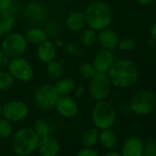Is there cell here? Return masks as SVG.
Listing matches in <instances>:
<instances>
[{"label":"cell","instance_id":"cell-1","mask_svg":"<svg viewBox=\"0 0 156 156\" xmlns=\"http://www.w3.org/2000/svg\"><path fill=\"white\" fill-rule=\"evenodd\" d=\"M108 75L111 81L112 86L125 89L134 86L139 79V68L130 60L119 59L114 61Z\"/></svg>","mask_w":156,"mask_h":156},{"label":"cell","instance_id":"cell-2","mask_svg":"<svg viewBox=\"0 0 156 156\" xmlns=\"http://www.w3.org/2000/svg\"><path fill=\"white\" fill-rule=\"evenodd\" d=\"M84 13L87 25L96 31L108 28L112 22L113 14L110 7L100 0L91 2L87 7Z\"/></svg>","mask_w":156,"mask_h":156},{"label":"cell","instance_id":"cell-3","mask_svg":"<svg viewBox=\"0 0 156 156\" xmlns=\"http://www.w3.org/2000/svg\"><path fill=\"white\" fill-rule=\"evenodd\" d=\"M40 137L33 129H20L12 137V149L14 152L20 156H27L31 154L38 149Z\"/></svg>","mask_w":156,"mask_h":156},{"label":"cell","instance_id":"cell-4","mask_svg":"<svg viewBox=\"0 0 156 156\" xmlns=\"http://www.w3.org/2000/svg\"><path fill=\"white\" fill-rule=\"evenodd\" d=\"M92 121L98 129H110L116 121L114 107L106 99L97 101L92 111Z\"/></svg>","mask_w":156,"mask_h":156},{"label":"cell","instance_id":"cell-5","mask_svg":"<svg viewBox=\"0 0 156 156\" xmlns=\"http://www.w3.org/2000/svg\"><path fill=\"white\" fill-rule=\"evenodd\" d=\"M28 48V41L25 35L20 32H10L2 40L1 50L10 58L21 57Z\"/></svg>","mask_w":156,"mask_h":156},{"label":"cell","instance_id":"cell-6","mask_svg":"<svg viewBox=\"0 0 156 156\" xmlns=\"http://www.w3.org/2000/svg\"><path fill=\"white\" fill-rule=\"evenodd\" d=\"M112 89V84L108 73H97L89 79L87 90L90 98L96 101L106 99Z\"/></svg>","mask_w":156,"mask_h":156},{"label":"cell","instance_id":"cell-7","mask_svg":"<svg viewBox=\"0 0 156 156\" xmlns=\"http://www.w3.org/2000/svg\"><path fill=\"white\" fill-rule=\"evenodd\" d=\"M129 104L134 114L139 116L148 115L156 105V97L150 91H140L131 97Z\"/></svg>","mask_w":156,"mask_h":156},{"label":"cell","instance_id":"cell-8","mask_svg":"<svg viewBox=\"0 0 156 156\" xmlns=\"http://www.w3.org/2000/svg\"><path fill=\"white\" fill-rule=\"evenodd\" d=\"M7 67L8 72L14 77V79L20 82H30L34 75L32 65L22 56L10 59Z\"/></svg>","mask_w":156,"mask_h":156},{"label":"cell","instance_id":"cell-9","mask_svg":"<svg viewBox=\"0 0 156 156\" xmlns=\"http://www.w3.org/2000/svg\"><path fill=\"white\" fill-rule=\"evenodd\" d=\"M59 98L53 85L43 84L40 86L34 93V101L36 105L43 109L50 110L55 107L56 101Z\"/></svg>","mask_w":156,"mask_h":156},{"label":"cell","instance_id":"cell-10","mask_svg":"<svg viewBox=\"0 0 156 156\" xmlns=\"http://www.w3.org/2000/svg\"><path fill=\"white\" fill-rule=\"evenodd\" d=\"M23 17L31 25L36 26L44 22L47 17L46 8L39 1L31 0L23 8Z\"/></svg>","mask_w":156,"mask_h":156},{"label":"cell","instance_id":"cell-11","mask_svg":"<svg viewBox=\"0 0 156 156\" xmlns=\"http://www.w3.org/2000/svg\"><path fill=\"white\" fill-rule=\"evenodd\" d=\"M29 114L28 106L20 100H12L2 107V116L10 122H19Z\"/></svg>","mask_w":156,"mask_h":156},{"label":"cell","instance_id":"cell-12","mask_svg":"<svg viewBox=\"0 0 156 156\" xmlns=\"http://www.w3.org/2000/svg\"><path fill=\"white\" fill-rule=\"evenodd\" d=\"M54 108L58 113L64 118H73L78 112V104L70 95L59 96Z\"/></svg>","mask_w":156,"mask_h":156},{"label":"cell","instance_id":"cell-13","mask_svg":"<svg viewBox=\"0 0 156 156\" xmlns=\"http://www.w3.org/2000/svg\"><path fill=\"white\" fill-rule=\"evenodd\" d=\"M114 54L110 50L101 49L93 59V65L97 73H108L111 65L114 62Z\"/></svg>","mask_w":156,"mask_h":156},{"label":"cell","instance_id":"cell-14","mask_svg":"<svg viewBox=\"0 0 156 156\" xmlns=\"http://www.w3.org/2000/svg\"><path fill=\"white\" fill-rule=\"evenodd\" d=\"M98 32V41L102 47V49L112 51L113 49L118 47L119 39L115 30L109 28H106Z\"/></svg>","mask_w":156,"mask_h":156},{"label":"cell","instance_id":"cell-15","mask_svg":"<svg viewBox=\"0 0 156 156\" xmlns=\"http://www.w3.org/2000/svg\"><path fill=\"white\" fill-rule=\"evenodd\" d=\"M36 51H37L38 59L42 63H46V64L55 59L56 52H57L54 43L49 40H46L45 41L37 45Z\"/></svg>","mask_w":156,"mask_h":156},{"label":"cell","instance_id":"cell-16","mask_svg":"<svg viewBox=\"0 0 156 156\" xmlns=\"http://www.w3.org/2000/svg\"><path fill=\"white\" fill-rule=\"evenodd\" d=\"M122 156H143L144 144L138 137L129 138L122 147Z\"/></svg>","mask_w":156,"mask_h":156},{"label":"cell","instance_id":"cell-17","mask_svg":"<svg viewBox=\"0 0 156 156\" xmlns=\"http://www.w3.org/2000/svg\"><path fill=\"white\" fill-rule=\"evenodd\" d=\"M38 149L41 156H58L60 150L58 141L51 135L40 138Z\"/></svg>","mask_w":156,"mask_h":156},{"label":"cell","instance_id":"cell-18","mask_svg":"<svg viewBox=\"0 0 156 156\" xmlns=\"http://www.w3.org/2000/svg\"><path fill=\"white\" fill-rule=\"evenodd\" d=\"M87 26L85 13L82 11H73L66 19V27L70 31L78 32L85 29Z\"/></svg>","mask_w":156,"mask_h":156},{"label":"cell","instance_id":"cell-19","mask_svg":"<svg viewBox=\"0 0 156 156\" xmlns=\"http://www.w3.org/2000/svg\"><path fill=\"white\" fill-rule=\"evenodd\" d=\"M25 37H26L28 43H31L34 45H39L41 42L48 40L49 38L45 30L35 27V26L27 30V32L25 33Z\"/></svg>","mask_w":156,"mask_h":156},{"label":"cell","instance_id":"cell-20","mask_svg":"<svg viewBox=\"0 0 156 156\" xmlns=\"http://www.w3.org/2000/svg\"><path fill=\"white\" fill-rule=\"evenodd\" d=\"M53 87L59 96L70 95L76 87L74 81L68 77H61L60 79L56 80V83L53 85Z\"/></svg>","mask_w":156,"mask_h":156},{"label":"cell","instance_id":"cell-21","mask_svg":"<svg viewBox=\"0 0 156 156\" xmlns=\"http://www.w3.org/2000/svg\"><path fill=\"white\" fill-rule=\"evenodd\" d=\"M16 26L15 15L4 13L0 14V36H5L12 31Z\"/></svg>","mask_w":156,"mask_h":156},{"label":"cell","instance_id":"cell-22","mask_svg":"<svg viewBox=\"0 0 156 156\" xmlns=\"http://www.w3.org/2000/svg\"><path fill=\"white\" fill-rule=\"evenodd\" d=\"M98 139H99L101 144L108 150L114 149L118 142V138H117L116 133L113 130H111L110 129H102V131L99 133Z\"/></svg>","mask_w":156,"mask_h":156},{"label":"cell","instance_id":"cell-23","mask_svg":"<svg viewBox=\"0 0 156 156\" xmlns=\"http://www.w3.org/2000/svg\"><path fill=\"white\" fill-rule=\"evenodd\" d=\"M46 73L48 76L53 80H58L61 77L63 76L64 73V68L62 64L60 62L57 61H51L47 63L46 67Z\"/></svg>","mask_w":156,"mask_h":156},{"label":"cell","instance_id":"cell-24","mask_svg":"<svg viewBox=\"0 0 156 156\" xmlns=\"http://www.w3.org/2000/svg\"><path fill=\"white\" fill-rule=\"evenodd\" d=\"M33 129L38 134L40 138L51 136L53 132L51 125L44 119H38L34 122V128Z\"/></svg>","mask_w":156,"mask_h":156},{"label":"cell","instance_id":"cell-25","mask_svg":"<svg viewBox=\"0 0 156 156\" xmlns=\"http://www.w3.org/2000/svg\"><path fill=\"white\" fill-rule=\"evenodd\" d=\"M80 41L84 46H93L98 41V31L89 27L82 30L80 33Z\"/></svg>","mask_w":156,"mask_h":156},{"label":"cell","instance_id":"cell-26","mask_svg":"<svg viewBox=\"0 0 156 156\" xmlns=\"http://www.w3.org/2000/svg\"><path fill=\"white\" fill-rule=\"evenodd\" d=\"M99 138V132H98V129L95 128H90L88 129H87L85 131V133L82 136L81 141L83 143V145L85 147L90 148L92 146H94Z\"/></svg>","mask_w":156,"mask_h":156},{"label":"cell","instance_id":"cell-27","mask_svg":"<svg viewBox=\"0 0 156 156\" xmlns=\"http://www.w3.org/2000/svg\"><path fill=\"white\" fill-rule=\"evenodd\" d=\"M15 83L14 77L6 71H0V91L9 90Z\"/></svg>","mask_w":156,"mask_h":156},{"label":"cell","instance_id":"cell-28","mask_svg":"<svg viewBox=\"0 0 156 156\" xmlns=\"http://www.w3.org/2000/svg\"><path fill=\"white\" fill-rule=\"evenodd\" d=\"M19 11V6L15 0H0V14L9 13L16 15Z\"/></svg>","mask_w":156,"mask_h":156},{"label":"cell","instance_id":"cell-29","mask_svg":"<svg viewBox=\"0 0 156 156\" xmlns=\"http://www.w3.org/2000/svg\"><path fill=\"white\" fill-rule=\"evenodd\" d=\"M78 73H79V74L83 78L89 80L97 73V71H96V69H95L92 62H82L79 65V68H78Z\"/></svg>","mask_w":156,"mask_h":156},{"label":"cell","instance_id":"cell-30","mask_svg":"<svg viewBox=\"0 0 156 156\" xmlns=\"http://www.w3.org/2000/svg\"><path fill=\"white\" fill-rule=\"evenodd\" d=\"M13 133V127L9 120L0 117V138L8 139Z\"/></svg>","mask_w":156,"mask_h":156},{"label":"cell","instance_id":"cell-31","mask_svg":"<svg viewBox=\"0 0 156 156\" xmlns=\"http://www.w3.org/2000/svg\"><path fill=\"white\" fill-rule=\"evenodd\" d=\"M135 47H136V42L129 38L119 40L118 43V48L122 51H130L134 50Z\"/></svg>","mask_w":156,"mask_h":156},{"label":"cell","instance_id":"cell-32","mask_svg":"<svg viewBox=\"0 0 156 156\" xmlns=\"http://www.w3.org/2000/svg\"><path fill=\"white\" fill-rule=\"evenodd\" d=\"M63 50L67 54H69L71 56H78L83 53L81 49L79 48V46L73 42H68V43L64 44Z\"/></svg>","mask_w":156,"mask_h":156},{"label":"cell","instance_id":"cell-33","mask_svg":"<svg viewBox=\"0 0 156 156\" xmlns=\"http://www.w3.org/2000/svg\"><path fill=\"white\" fill-rule=\"evenodd\" d=\"M144 156H156V140H150L144 146Z\"/></svg>","mask_w":156,"mask_h":156},{"label":"cell","instance_id":"cell-34","mask_svg":"<svg viewBox=\"0 0 156 156\" xmlns=\"http://www.w3.org/2000/svg\"><path fill=\"white\" fill-rule=\"evenodd\" d=\"M76 156H100L95 150H92L90 148H84V149H81L79 151L77 152V155Z\"/></svg>","mask_w":156,"mask_h":156},{"label":"cell","instance_id":"cell-35","mask_svg":"<svg viewBox=\"0 0 156 156\" xmlns=\"http://www.w3.org/2000/svg\"><path fill=\"white\" fill-rule=\"evenodd\" d=\"M45 31L47 32L48 36H56L58 33V28L57 25L54 22H50V24L47 25Z\"/></svg>","mask_w":156,"mask_h":156},{"label":"cell","instance_id":"cell-36","mask_svg":"<svg viewBox=\"0 0 156 156\" xmlns=\"http://www.w3.org/2000/svg\"><path fill=\"white\" fill-rule=\"evenodd\" d=\"M9 61H10V58L0 49V68L7 67Z\"/></svg>","mask_w":156,"mask_h":156},{"label":"cell","instance_id":"cell-37","mask_svg":"<svg viewBox=\"0 0 156 156\" xmlns=\"http://www.w3.org/2000/svg\"><path fill=\"white\" fill-rule=\"evenodd\" d=\"M85 91H86V88H85V87H83V86H79V87H75V89H74V96L77 98H81V97H83V95L85 94Z\"/></svg>","mask_w":156,"mask_h":156},{"label":"cell","instance_id":"cell-38","mask_svg":"<svg viewBox=\"0 0 156 156\" xmlns=\"http://www.w3.org/2000/svg\"><path fill=\"white\" fill-rule=\"evenodd\" d=\"M150 34H151V39H152L154 41H156V21L151 25V30H150Z\"/></svg>","mask_w":156,"mask_h":156},{"label":"cell","instance_id":"cell-39","mask_svg":"<svg viewBox=\"0 0 156 156\" xmlns=\"http://www.w3.org/2000/svg\"><path fill=\"white\" fill-rule=\"evenodd\" d=\"M119 110H120V112H122V113H127V112H129V111L130 110V108H129V103H123V104H121L120 107H119Z\"/></svg>","mask_w":156,"mask_h":156},{"label":"cell","instance_id":"cell-40","mask_svg":"<svg viewBox=\"0 0 156 156\" xmlns=\"http://www.w3.org/2000/svg\"><path fill=\"white\" fill-rule=\"evenodd\" d=\"M153 0H138V2L142 6H148L152 3Z\"/></svg>","mask_w":156,"mask_h":156},{"label":"cell","instance_id":"cell-41","mask_svg":"<svg viewBox=\"0 0 156 156\" xmlns=\"http://www.w3.org/2000/svg\"><path fill=\"white\" fill-rule=\"evenodd\" d=\"M104 156H122V155L118 153V152H116V151H109V152L106 153Z\"/></svg>","mask_w":156,"mask_h":156},{"label":"cell","instance_id":"cell-42","mask_svg":"<svg viewBox=\"0 0 156 156\" xmlns=\"http://www.w3.org/2000/svg\"><path fill=\"white\" fill-rule=\"evenodd\" d=\"M1 115H2V105L0 103V117H1Z\"/></svg>","mask_w":156,"mask_h":156},{"label":"cell","instance_id":"cell-43","mask_svg":"<svg viewBox=\"0 0 156 156\" xmlns=\"http://www.w3.org/2000/svg\"><path fill=\"white\" fill-rule=\"evenodd\" d=\"M143 156H144V155H143Z\"/></svg>","mask_w":156,"mask_h":156}]
</instances>
